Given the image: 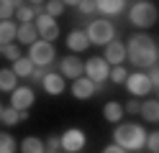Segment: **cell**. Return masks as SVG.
Instances as JSON below:
<instances>
[{"mask_svg":"<svg viewBox=\"0 0 159 153\" xmlns=\"http://www.w3.org/2000/svg\"><path fill=\"white\" fill-rule=\"evenodd\" d=\"M126 54H128V61H131L134 66H139V71H141V69L157 66V61H159V46H157V41L149 33L139 31V33H134L131 38H128Z\"/></svg>","mask_w":159,"mask_h":153,"instance_id":"1","label":"cell"},{"mask_svg":"<svg viewBox=\"0 0 159 153\" xmlns=\"http://www.w3.org/2000/svg\"><path fill=\"white\" fill-rule=\"evenodd\" d=\"M113 143L118 148L128 151H141L146 148V130L136 122H121L116 130H113Z\"/></svg>","mask_w":159,"mask_h":153,"instance_id":"2","label":"cell"},{"mask_svg":"<svg viewBox=\"0 0 159 153\" xmlns=\"http://www.w3.org/2000/svg\"><path fill=\"white\" fill-rule=\"evenodd\" d=\"M128 20H131V26L146 31V28L157 26V20H159V10H157V5L152 3V0H136V3H131V10H128Z\"/></svg>","mask_w":159,"mask_h":153,"instance_id":"3","label":"cell"},{"mask_svg":"<svg viewBox=\"0 0 159 153\" xmlns=\"http://www.w3.org/2000/svg\"><path fill=\"white\" fill-rule=\"evenodd\" d=\"M85 33H87V38H90V46L93 44L95 46H108L111 41H116V26L108 18H95V20L87 23Z\"/></svg>","mask_w":159,"mask_h":153,"instance_id":"4","label":"cell"},{"mask_svg":"<svg viewBox=\"0 0 159 153\" xmlns=\"http://www.w3.org/2000/svg\"><path fill=\"white\" fill-rule=\"evenodd\" d=\"M85 77L93 82L98 89H103V82L111 79V64L103 56H90L85 61Z\"/></svg>","mask_w":159,"mask_h":153,"instance_id":"5","label":"cell"},{"mask_svg":"<svg viewBox=\"0 0 159 153\" xmlns=\"http://www.w3.org/2000/svg\"><path fill=\"white\" fill-rule=\"evenodd\" d=\"M28 59H31V61H34V66H39V69L49 66V64L57 59L54 44H49V41H41V38H39L36 44L31 46V51H28Z\"/></svg>","mask_w":159,"mask_h":153,"instance_id":"6","label":"cell"},{"mask_svg":"<svg viewBox=\"0 0 159 153\" xmlns=\"http://www.w3.org/2000/svg\"><path fill=\"white\" fill-rule=\"evenodd\" d=\"M59 140H62V151L64 153H80L85 148V143H87V135L80 128H69V130H64L62 135H59Z\"/></svg>","mask_w":159,"mask_h":153,"instance_id":"7","label":"cell"},{"mask_svg":"<svg viewBox=\"0 0 159 153\" xmlns=\"http://www.w3.org/2000/svg\"><path fill=\"white\" fill-rule=\"evenodd\" d=\"M126 89L131 92L134 97H146L154 87H152V79H149L146 71H134V74H128V79H126Z\"/></svg>","mask_w":159,"mask_h":153,"instance_id":"8","label":"cell"},{"mask_svg":"<svg viewBox=\"0 0 159 153\" xmlns=\"http://www.w3.org/2000/svg\"><path fill=\"white\" fill-rule=\"evenodd\" d=\"M59 74L64 79H80L85 77V61H80V56L69 54V56H62L59 59Z\"/></svg>","mask_w":159,"mask_h":153,"instance_id":"9","label":"cell"},{"mask_svg":"<svg viewBox=\"0 0 159 153\" xmlns=\"http://www.w3.org/2000/svg\"><path fill=\"white\" fill-rule=\"evenodd\" d=\"M36 31H39V38L41 41H49L52 44L54 38H59V26H57V18H52V15H46V13H41L36 18Z\"/></svg>","mask_w":159,"mask_h":153,"instance_id":"10","label":"cell"},{"mask_svg":"<svg viewBox=\"0 0 159 153\" xmlns=\"http://www.w3.org/2000/svg\"><path fill=\"white\" fill-rule=\"evenodd\" d=\"M34 100H36V95H34L31 87H18V89L11 92V107H16L18 112H28Z\"/></svg>","mask_w":159,"mask_h":153,"instance_id":"11","label":"cell"},{"mask_svg":"<svg viewBox=\"0 0 159 153\" xmlns=\"http://www.w3.org/2000/svg\"><path fill=\"white\" fill-rule=\"evenodd\" d=\"M103 59L111 64V69H113V66H123V61L128 59L126 44H121V41H111V44L105 46V56H103Z\"/></svg>","mask_w":159,"mask_h":153,"instance_id":"12","label":"cell"},{"mask_svg":"<svg viewBox=\"0 0 159 153\" xmlns=\"http://www.w3.org/2000/svg\"><path fill=\"white\" fill-rule=\"evenodd\" d=\"M67 49L72 51V54H82V51H87V49H90V38H87V33L80 31V28L69 31V33H67Z\"/></svg>","mask_w":159,"mask_h":153,"instance_id":"13","label":"cell"},{"mask_svg":"<svg viewBox=\"0 0 159 153\" xmlns=\"http://www.w3.org/2000/svg\"><path fill=\"white\" fill-rule=\"evenodd\" d=\"M41 87H44L46 95H52V97H59V95L67 89L64 77H62V74H57V71H49V74L44 77V82H41Z\"/></svg>","mask_w":159,"mask_h":153,"instance_id":"14","label":"cell"},{"mask_svg":"<svg viewBox=\"0 0 159 153\" xmlns=\"http://www.w3.org/2000/svg\"><path fill=\"white\" fill-rule=\"evenodd\" d=\"M95 92H98V87H95L87 77H80V79L72 82V97H75V100H90Z\"/></svg>","mask_w":159,"mask_h":153,"instance_id":"15","label":"cell"},{"mask_svg":"<svg viewBox=\"0 0 159 153\" xmlns=\"http://www.w3.org/2000/svg\"><path fill=\"white\" fill-rule=\"evenodd\" d=\"M128 3L123 0H98V13L100 15H121Z\"/></svg>","mask_w":159,"mask_h":153,"instance_id":"16","label":"cell"},{"mask_svg":"<svg viewBox=\"0 0 159 153\" xmlns=\"http://www.w3.org/2000/svg\"><path fill=\"white\" fill-rule=\"evenodd\" d=\"M18 38V23L13 20H0V46H8Z\"/></svg>","mask_w":159,"mask_h":153,"instance_id":"17","label":"cell"},{"mask_svg":"<svg viewBox=\"0 0 159 153\" xmlns=\"http://www.w3.org/2000/svg\"><path fill=\"white\" fill-rule=\"evenodd\" d=\"M18 41H21L23 46H34L39 41V31L34 23H21L18 26Z\"/></svg>","mask_w":159,"mask_h":153,"instance_id":"18","label":"cell"},{"mask_svg":"<svg viewBox=\"0 0 159 153\" xmlns=\"http://www.w3.org/2000/svg\"><path fill=\"white\" fill-rule=\"evenodd\" d=\"M21 153H46V143L36 135H26L21 140Z\"/></svg>","mask_w":159,"mask_h":153,"instance_id":"19","label":"cell"},{"mask_svg":"<svg viewBox=\"0 0 159 153\" xmlns=\"http://www.w3.org/2000/svg\"><path fill=\"white\" fill-rule=\"evenodd\" d=\"M123 105L121 102H116V100H111V102H105V107H103V117L108 120V122H121V117H123Z\"/></svg>","mask_w":159,"mask_h":153,"instance_id":"20","label":"cell"},{"mask_svg":"<svg viewBox=\"0 0 159 153\" xmlns=\"http://www.w3.org/2000/svg\"><path fill=\"white\" fill-rule=\"evenodd\" d=\"M11 69H13V74H16V77L28 79V77L34 74V69H36V66H34V61L28 59V56H21L18 61H13V66H11Z\"/></svg>","mask_w":159,"mask_h":153,"instance_id":"21","label":"cell"},{"mask_svg":"<svg viewBox=\"0 0 159 153\" xmlns=\"http://www.w3.org/2000/svg\"><path fill=\"white\" fill-rule=\"evenodd\" d=\"M13 89H18V77L13 74V69H0V92L11 95Z\"/></svg>","mask_w":159,"mask_h":153,"instance_id":"22","label":"cell"},{"mask_svg":"<svg viewBox=\"0 0 159 153\" xmlns=\"http://www.w3.org/2000/svg\"><path fill=\"white\" fill-rule=\"evenodd\" d=\"M141 117L146 122H159V100H146L141 102Z\"/></svg>","mask_w":159,"mask_h":153,"instance_id":"23","label":"cell"},{"mask_svg":"<svg viewBox=\"0 0 159 153\" xmlns=\"http://www.w3.org/2000/svg\"><path fill=\"white\" fill-rule=\"evenodd\" d=\"M16 18L21 20V23H34V18H36V10L28 5V3H18L16 8Z\"/></svg>","mask_w":159,"mask_h":153,"instance_id":"24","label":"cell"},{"mask_svg":"<svg viewBox=\"0 0 159 153\" xmlns=\"http://www.w3.org/2000/svg\"><path fill=\"white\" fill-rule=\"evenodd\" d=\"M0 122L8 128H13L16 122H21V112H18L16 107H3V115H0Z\"/></svg>","mask_w":159,"mask_h":153,"instance_id":"25","label":"cell"},{"mask_svg":"<svg viewBox=\"0 0 159 153\" xmlns=\"http://www.w3.org/2000/svg\"><path fill=\"white\" fill-rule=\"evenodd\" d=\"M16 8H18L16 0H0V20H11L16 15Z\"/></svg>","mask_w":159,"mask_h":153,"instance_id":"26","label":"cell"},{"mask_svg":"<svg viewBox=\"0 0 159 153\" xmlns=\"http://www.w3.org/2000/svg\"><path fill=\"white\" fill-rule=\"evenodd\" d=\"M16 138L11 133H0V153H16Z\"/></svg>","mask_w":159,"mask_h":153,"instance_id":"27","label":"cell"},{"mask_svg":"<svg viewBox=\"0 0 159 153\" xmlns=\"http://www.w3.org/2000/svg\"><path fill=\"white\" fill-rule=\"evenodd\" d=\"M72 5H77V10L85 13V15L98 13V0H80V3H72Z\"/></svg>","mask_w":159,"mask_h":153,"instance_id":"28","label":"cell"},{"mask_svg":"<svg viewBox=\"0 0 159 153\" xmlns=\"http://www.w3.org/2000/svg\"><path fill=\"white\" fill-rule=\"evenodd\" d=\"M44 13H46V15H52V18L62 15V13H64V3H62V0H49L46 8H44Z\"/></svg>","mask_w":159,"mask_h":153,"instance_id":"29","label":"cell"},{"mask_svg":"<svg viewBox=\"0 0 159 153\" xmlns=\"http://www.w3.org/2000/svg\"><path fill=\"white\" fill-rule=\"evenodd\" d=\"M3 56L11 61V64H13V61H18V59H21V46H16V44L3 46Z\"/></svg>","mask_w":159,"mask_h":153,"instance_id":"30","label":"cell"},{"mask_svg":"<svg viewBox=\"0 0 159 153\" xmlns=\"http://www.w3.org/2000/svg\"><path fill=\"white\" fill-rule=\"evenodd\" d=\"M111 79L116 82V84H126V79H128L126 66H113V69H111Z\"/></svg>","mask_w":159,"mask_h":153,"instance_id":"31","label":"cell"},{"mask_svg":"<svg viewBox=\"0 0 159 153\" xmlns=\"http://www.w3.org/2000/svg\"><path fill=\"white\" fill-rule=\"evenodd\" d=\"M146 148L152 151V153H159V130L146 135Z\"/></svg>","mask_w":159,"mask_h":153,"instance_id":"32","label":"cell"},{"mask_svg":"<svg viewBox=\"0 0 159 153\" xmlns=\"http://www.w3.org/2000/svg\"><path fill=\"white\" fill-rule=\"evenodd\" d=\"M123 110H126V112H131V115H141V102H139L136 97H131V100L123 105Z\"/></svg>","mask_w":159,"mask_h":153,"instance_id":"33","label":"cell"},{"mask_svg":"<svg viewBox=\"0 0 159 153\" xmlns=\"http://www.w3.org/2000/svg\"><path fill=\"white\" fill-rule=\"evenodd\" d=\"M59 148H62L59 135H49V138H46V151H57V153H59Z\"/></svg>","mask_w":159,"mask_h":153,"instance_id":"34","label":"cell"},{"mask_svg":"<svg viewBox=\"0 0 159 153\" xmlns=\"http://www.w3.org/2000/svg\"><path fill=\"white\" fill-rule=\"evenodd\" d=\"M146 74H149V79H152V87H157V89H159V66H152V69L146 71Z\"/></svg>","mask_w":159,"mask_h":153,"instance_id":"35","label":"cell"},{"mask_svg":"<svg viewBox=\"0 0 159 153\" xmlns=\"http://www.w3.org/2000/svg\"><path fill=\"white\" fill-rule=\"evenodd\" d=\"M46 74H49L46 69H39V66H36V69H34V74L28 77V79H31V82H44V77H46Z\"/></svg>","mask_w":159,"mask_h":153,"instance_id":"36","label":"cell"},{"mask_svg":"<svg viewBox=\"0 0 159 153\" xmlns=\"http://www.w3.org/2000/svg\"><path fill=\"white\" fill-rule=\"evenodd\" d=\"M103 153H126V151H123V148H118L116 143H111V146H105V148H103Z\"/></svg>","mask_w":159,"mask_h":153,"instance_id":"37","label":"cell"},{"mask_svg":"<svg viewBox=\"0 0 159 153\" xmlns=\"http://www.w3.org/2000/svg\"><path fill=\"white\" fill-rule=\"evenodd\" d=\"M0 115H3V105H0Z\"/></svg>","mask_w":159,"mask_h":153,"instance_id":"38","label":"cell"},{"mask_svg":"<svg viewBox=\"0 0 159 153\" xmlns=\"http://www.w3.org/2000/svg\"><path fill=\"white\" fill-rule=\"evenodd\" d=\"M46 153H57V151H46Z\"/></svg>","mask_w":159,"mask_h":153,"instance_id":"39","label":"cell"},{"mask_svg":"<svg viewBox=\"0 0 159 153\" xmlns=\"http://www.w3.org/2000/svg\"><path fill=\"white\" fill-rule=\"evenodd\" d=\"M0 54H3V46H0Z\"/></svg>","mask_w":159,"mask_h":153,"instance_id":"40","label":"cell"},{"mask_svg":"<svg viewBox=\"0 0 159 153\" xmlns=\"http://www.w3.org/2000/svg\"><path fill=\"white\" fill-rule=\"evenodd\" d=\"M157 100H159V97H157Z\"/></svg>","mask_w":159,"mask_h":153,"instance_id":"41","label":"cell"}]
</instances>
